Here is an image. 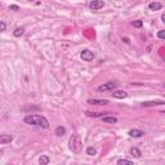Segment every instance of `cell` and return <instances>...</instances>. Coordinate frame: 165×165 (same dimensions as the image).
<instances>
[{
    "label": "cell",
    "instance_id": "obj_1",
    "mask_svg": "<svg viewBox=\"0 0 165 165\" xmlns=\"http://www.w3.org/2000/svg\"><path fill=\"white\" fill-rule=\"evenodd\" d=\"M26 124L29 125H34V127H40V128H44V129H48L49 128V121L45 119L44 116L41 115H38V113H34V115H27L25 119H23Z\"/></svg>",
    "mask_w": 165,
    "mask_h": 165
},
{
    "label": "cell",
    "instance_id": "obj_2",
    "mask_svg": "<svg viewBox=\"0 0 165 165\" xmlns=\"http://www.w3.org/2000/svg\"><path fill=\"white\" fill-rule=\"evenodd\" d=\"M81 147H82V143H81L80 136L79 134H72L71 137H70V141H69V148L74 152V154H80Z\"/></svg>",
    "mask_w": 165,
    "mask_h": 165
},
{
    "label": "cell",
    "instance_id": "obj_3",
    "mask_svg": "<svg viewBox=\"0 0 165 165\" xmlns=\"http://www.w3.org/2000/svg\"><path fill=\"white\" fill-rule=\"evenodd\" d=\"M117 85H119V82L116 81H108V82H105V84H102L98 86V92H108V90H113L117 88Z\"/></svg>",
    "mask_w": 165,
    "mask_h": 165
},
{
    "label": "cell",
    "instance_id": "obj_4",
    "mask_svg": "<svg viewBox=\"0 0 165 165\" xmlns=\"http://www.w3.org/2000/svg\"><path fill=\"white\" fill-rule=\"evenodd\" d=\"M80 58L82 61H85V62H90V61H93L94 54H93V52H90L89 49H84L80 53Z\"/></svg>",
    "mask_w": 165,
    "mask_h": 165
},
{
    "label": "cell",
    "instance_id": "obj_5",
    "mask_svg": "<svg viewBox=\"0 0 165 165\" xmlns=\"http://www.w3.org/2000/svg\"><path fill=\"white\" fill-rule=\"evenodd\" d=\"M105 7V3L102 1V0H92V1L89 3V8L92 10H99L101 8Z\"/></svg>",
    "mask_w": 165,
    "mask_h": 165
},
{
    "label": "cell",
    "instance_id": "obj_6",
    "mask_svg": "<svg viewBox=\"0 0 165 165\" xmlns=\"http://www.w3.org/2000/svg\"><path fill=\"white\" fill-rule=\"evenodd\" d=\"M89 105H94V106H105V105H108V101L107 99H96V98H90V99L86 101Z\"/></svg>",
    "mask_w": 165,
    "mask_h": 165
},
{
    "label": "cell",
    "instance_id": "obj_7",
    "mask_svg": "<svg viewBox=\"0 0 165 165\" xmlns=\"http://www.w3.org/2000/svg\"><path fill=\"white\" fill-rule=\"evenodd\" d=\"M130 137H134V138H139V137H143L144 136V132L141 130V129H130L128 133Z\"/></svg>",
    "mask_w": 165,
    "mask_h": 165
},
{
    "label": "cell",
    "instance_id": "obj_8",
    "mask_svg": "<svg viewBox=\"0 0 165 165\" xmlns=\"http://www.w3.org/2000/svg\"><path fill=\"white\" fill-rule=\"evenodd\" d=\"M165 105V101H150V102H143L142 107H152V106H161Z\"/></svg>",
    "mask_w": 165,
    "mask_h": 165
},
{
    "label": "cell",
    "instance_id": "obj_9",
    "mask_svg": "<svg viewBox=\"0 0 165 165\" xmlns=\"http://www.w3.org/2000/svg\"><path fill=\"white\" fill-rule=\"evenodd\" d=\"M13 141V137L9 134H1L0 136V144H8Z\"/></svg>",
    "mask_w": 165,
    "mask_h": 165
},
{
    "label": "cell",
    "instance_id": "obj_10",
    "mask_svg": "<svg viewBox=\"0 0 165 165\" xmlns=\"http://www.w3.org/2000/svg\"><path fill=\"white\" fill-rule=\"evenodd\" d=\"M112 97L113 98H117V99H124V98L128 97V93L124 92V90H116V92L112 93Z\"/></svg>",
    "mask_w": 165,
    "mask_h": 165
},
{
    "label": "cell",
    "instance_id": "obj_11",
    "mask_svg": "<svg viewBox=\"0 0 165 165\" xmlns=\"http://www.w3.org/2000/svg\"><path fill=\"white\" fill-rule=\"evenodd\" d=\"M102 121L106 123V124H116L117 117H115V116H103L102 117Z\"/></svg>",
    "mask_w": 165,
    "mask_h": 165
},
{
    "label": "cell",
    "instance_id": "obj_12",
    "mask_svg": "<svg viewBox=\"0 0 165 165\" xmlns=\"http://www.w3.org/2000/svg\"><path fill=\"white\" fill-rule=\"evenodd\" d=\"M106 113H108V112H92V111H86L85 115L89 116V117H103V116H106Z\"/></svg>",
    "mask_w": 165,
    "mask_h": 165
},
{
    "label": "cell",
    "instance_id": "obj_13",
    "mask_svg": "<svg viewBox=\"0 0 165 165\" xmlns=\"http://www.w3.org/2000/svg\"><path fill=\"white\" fill-rule=\"evenodd\" d=\"M148 8H150V10H160L163 8V4H160V3H150V5H148Z\"/></svg>",
    "mask_w": 165,
    "mask_h": 165
},
{
    "label": "cell",
    "instance_id": "obj_14",
    "mask_svg": "<svg viewBox=\"0 0 165 165\" xmlns=\"http://www.w3.org/2000/svg\"><path fill=\"white\" fill-rule=\"evenodd\" d=\"M130 155L134 156V158H141V156H142V152H141L139 148L132 147V148H130Z\"/></svg>",
    "mask_w": 165,
    "mask_h": 165
},
{
    "label": "cell",
    "instance_id": "obj_15",
    "mask_svg": "<svg viewBox=\"0 0 165 165\" xmlns=\"http://www.w3.org/2000/svg\"><path fill=\"white\" fill-rule=\"evenodd\" d=\"M49 161H50V159L46 155H41L40 158H39V164L40 165H48Z\"/></svg>",
    "mask_w": 165,
    "mask_h": 165
},
{
    "label": "cell",
    "instance_id": "obj_16",
    "mask_svg": "<svg viewBox=\"0 0 165 165\" xmlns=\"http://www.w3.org/2000/svg\"><path fill=\"white\" fill-rule=\"evenodd\" d=\"M25 34V29L23 27H17V29L14 30V32H13V35L15 38H19V36H22V35Z\"/></svg>",
    "mask_w": 165,
    "mask_h": 165
},
{
    "label": "cell",
    "instance_id": "obj_17",
    "mask_svg": "<svg viewBox=\"0 0 165 165\" xmlns=\"http://www.w3.org/2000/svg\"><path fill=\"white\" fill-rule=\"evenodd\" d=\"M65 134H66V128H63V127H57V129H56V136L61 137V136H65Z\"/></svg>",
    "mask_w": 165,
    "mask_h": 165
},
{
    "label": "cell",
    "instance_id": "obj_18",
    "mask_svg": "<svg viewBox=\"0 0 165 165\" xmlns=\"http://www.w3.org/2000/svg\"><path fill=\"white\" fill-rule=\"evenodd\" d=\"M117 165H121V164H128V165H133V161L132 160H128V159H119L116 161Z\"/></svg>",
    "mask_w": 165,
    "mask_h": 165
},
{
    "label": "cell",
    "instance_id": "obj_19",
    "mask_svg": "<svg viewBox=\"0 0 165 165\" xmlns=\"http://www.w3.org/2000/svg\"><path fill=\"white\" fill-rule=\"evenodd\" d=\"M86 155L89 156H96L97 155V150L94 147H88L86 148Z\"/></svg>",
    "mask_w": 165,
    "mask_h": 165
},
{
    "label": "cell",
    "instance_id": "obj_20",
    "mask_svg": "<svg viewBox=\"0 0 165 165\" xmlns=\"http://www.w3.org/2000/svg\"><path fill=\"white\" fill-rule=\"evenodd\" d=\"M158 38L159 39H163V40H165V30H160L158 32Z\"/></svg>",
    "mask_w": 165,
    "mask_h": 165
},
{
    "label": "cell",
    "instance_id": "obj_21",
    "mask_svg": "<svg viewBox=\"0 0 165 165\" xmlns=\"http://www.w3.org/2000/svg\"><path fill=\"white\" fill-rule=\"evenodd\" d=\"M142 25H143V22H142V21H134V22H133V26L137 27V29L142 27Z\"/></svg>",
    "mask_w": 165,
    "mask_h": 165
},
{
    "label": "cell",
    "instance_id": "obj_22",
    "mask_svg": "<svg viewBox=\"0 0 165 165\" xmlns=\"http://www.w3.org/2000/svg\"><path fill=\"white\" fill-rule=\"evenodd\" d=\"M5 29H7V25H5V22H4V21H1V22H0V30H1V32H4V31H5Z\"/></svg>",
    "mask_w": 165,
    "mask_h": 165
},
{
    "label": "cell",
    "instance_id": "obj_23",
    "mask_svg": "<svg viewBox=\"0 0 165 165\" xmlns=\"http://www.w3.org/2000/svg\"><path fill=\"white\" fill-rule=\"evenodd\" d=\"M9 9H12V10H19V7L18 5H10Z\"/></svg>",
    "mask_w": 165,
    "mask_h": 165
},
{
    "label": "cell",
    "instance_id": "obj_24",
    "mask_svg": "<svg viewBox=\"0 0 165 165\" xmlns=\"http://www.w3.org/2000/svg\"><path fill=\"white\" fill-rule=\"evenodd\" d=\"M123 41H125L127 44H129V43H130V41H129V39H128V38H123Z\"/></svg>",
    "mask_w": 165,
    "mask_h": 165
},
{
    "label": "cell",
    "instance_id": "obj_25",
    "mask_svg": "<svg viewBox=\"0 0 165 165\" xmlns=\"http://www.w3.org/2000/svg\"><path fill=\"white\" fill-rule=\"evenodd\" d=\"M161 21H163V22L165 23V13H164V14L161 15Z\"/></svg>",
    "mask_w": 165,
    "mask_h": 165
},
{
    "label": "cell",
    "instance_id": "obj_26",
    "mask_svg": "<svg viewBox=\"0 0 165 165\" xmlns=\"http://www.w3.org/2000/svg\"><path fill=\"white\" fill-rule=\"evenodd\" d=\"M164 88H165V85H164Z\"/></svg>",
    "mask_w": 165,
    "mask_h": 165
}]
</instances>
